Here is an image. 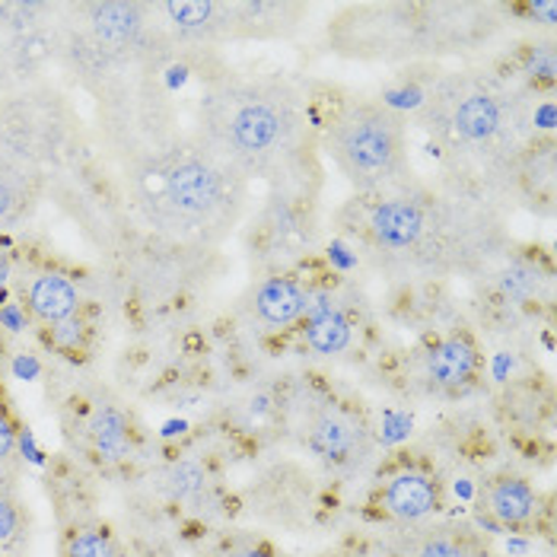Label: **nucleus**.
Returning a JSON list of instances; mask_svg holds the SVG:
<instances>
[{"instance_id": "7", "label": "nucleus", "mask_w": 557, "mask_h": 557, "mask_svg": "<svg viewBox=\"0 0 557 557\" xmlns=\"http://www.w3.org/2000/svg\"><path fill=\"white\" fill-rule=\"evenodd\" d=\"M26 306L36 319H42L48 325H58V322H67L81 312V294L61 274H39L26 290Z\"/></svg>"}, {"instance_id": "13", "label": "nucleus", "mask_w": 557, "mask_h": 557, "mask_svg": "<svg viewBox=\"0 0 557 557\" xmlns=\"http://www.w3.org/2000/svg\"><path fill=\"white\" fill-rule=\"evenodd\" d=\"M92 29L106 42L125 45L140 29V7L137 3H99L92 7Z\"/></svg>"}, {"instance_id": "19", "label": "nucleus", "mask_w": 557, "mask_h": 557, "mask_svg": "<svg viewBox=\"0 0 557 557\" xmlns=\"http://www.w3.org/2000/svg\"><path fill=\"white\" fill-rule=\"evenodd\" d=\"M86 342V329L81 322H74V319H67V322H58V329H54V344L61 347V350H67V354H74V350H81Z\"/></svg>"}, {"instance_id": "20", "label": "nucleus", "mask_w": 557, "mask_h": 557, "mask_svg": "<svg viewBox=\"0 0 557 557\" xmlns=\"http://www.w3.org/2000/svg\"><path fill=\"white\" fill-rule=\"evenodd\" d=\"M16 532H20V510H16L13 500L0 497V545L10 542Z\"/></svg>"}, {"instance_id": "12", "label": "nucleus", "mask_w": 557, "mask_h": 557, "mask_svg": "<svg viewBox=\"0 0 557 557\" xmlns=\"http://www.w3.org/2000/svg\"><path fill=\"white\" fill-rule=\"evenodd\" d=\"M453 125H456V131L462 137H469V140H487V137H494L497 128H500V106L491 96L474 92V96H469L456 109Z\"/></svg>"}, {"instance_id": "5", "label": "nucleus", "mask_w": 557, "mask_h": 557, "mask_svg": "<svg viewBox=\"0 0 557 557\" xmlns=\"http://www.w3.org/2000/svg\"><path fill=\"white\" fill-rule=\"evenodd\" d=\"M166 195L170 201L185 211V214H205L211 211L220 198V178L211 166L198 163V160H188V163H178L166 178Z\"/></svg>"}, {"instance_id": "17", "label": "nucleus", "mask_w": 557, "mask_h": 557, "mask_svg": "<svg viewBox=\"0 0 557 557\" xmlns=\"http://www.w3.org/2000/svg\"><path fill=\"white\" fill-rule=\"evenodd\" d=\"M208 487V474L201 466L195 462H178L170 469V491L175 497L188 500V497H198L201 491Z\"/></svg>"}, {"instance_id": "23", "label": "nucleus", "mask_w": 557, "mask_h": 557, "mask_svg": "<svg viewBox=\"0 0 557 557\" xmlns=\"http://www.w3.org/2000/svg\"><path fill=\"white\" fill-rule=\"evenodd\" d=\"M10 208H13V195H10L7 185H0V216L10 214Z\"/></svg>"}, {"instance_id": "2", "label": "nucleus", "mask_w": 557, "mask_h": 557, "mask_svg": "<svg viewBox=\"0 0 557 557\" xmlns=\"http://www.w3.org/2000/svg\"><path fill=\"white\" fill-rule=\"evenodd\" d=\"M309 446L335 466H350L367 453V430L342 408H325L309 428Z\"/></svg>"}, {"instance_id": "14", "label": "nucleus", "mask_w": 557, "mask_h": 557, "mask_svg": "<svg viewBox=\"0 0 557 557\" xmlns=\"http://www.w3.org/2000/svg\"><path fill=\"white\" fill-rule=\"evenodd\" d=\"M306 344L315 354H342L350 344V322L344 319L338 309H325L322 315H315L306 329Z\"/></svg>"}, {"instance_id": "21", "label": "nucleus", "mask_w": 557, "mask_h": 557, "mask_svg": "<svg viewBox=\"0 0 557 557\" xmlns=\"http://www.w3.org/2000/svg\"><path fill=\"white\" fill-rule=\"evenodd\" d=\"M13 449H16V433L10 428V421L0 414V462H3L7 456H13Z\"/></svg>"}, {"instance_id": "8", "label": "nucleus", "mask_w": 557, "mask_h": 557, "mask_svg": "<svg viewBox=\"0 0 557 557\" xmlns=\"http://www.w3.org/2000/svg\"><path fill=\"white\" fill-rule=\"evenodd\" d=\"M309 306V297L297 281L290 277H271L258 287L256 312L258 319L271 329H287L300 319Z\"/></svg>"}, {"instance_id": "22", "label": "nucleus", "mask_w": 557, "mask_h": 557, "mask_svg": "<svg viewBox=\"0 0 557 557\" xmlns=\"http://www.w3.org/2000/svg\"><path fill=\"white\" fill-rule=\"evenodd\" d=\"M529 10H532V16H542L545 23H555V16H557L555 0H545V3H532Z\"/></svg>"}, {"instance_id": "18", "label": "nucleus", "mask_w": 557, "mask_h": 557, "mask_svg": "<svg viewBox=\"0 0 557 557\" xmlns=\"http://www.w3.org/2000/svg\"><path fill=\"white\" fill-rule=\"evenodd\" d=\"M414 557H469L466 545L459 539L449 535H430L421 542V548L414 552Z\"/></svg>"}, {"instance_id": "4", "label": "nucleus", "mask_w": 557, "mask_h": 557, "mask_svg": "<svg viewBox=\"0 0 557 557\" xmlns=\"http://www.w3.org/2000/svg\"><path fill=\"white\" fill-rule=\"evenodd\" d=\"M430 380L446 392H459L478 376V347L469 335H449L428 354Z\"/></svg>"}, {"instance_id": "10", "label": "nucleus", "mask_w": 557, "mask_h": 557, "mask_svg": "<svg viewBox=\"0 0 557 557\" xmlns=\"http://www.w3.org/2000/svg\"><path fill=\"white\" fill-rule=\"evenodd\" d=\"M89 440H92V449L99 453V459L122 462V459H128L131 446H134L131 421L119 408H99L89 424Z\"/></svg>"}, {"instance_id": "15", "label": "nucleus", "mask_w": 557, "mask_h": 557, "mask_svg": "<svg viewBox=\"0 0 557 557\" xmlns=\"http://www.w3.org/2000/svg\"><path fill=\"white\" fill-rule=\"evenodd\" d=\"M67 557H119V548H115V539L109 529L86 525L81 532H74V539L67 545Z\"/></svg>"}, {"instance_id": "24", "label": "nucleus", "mask_w": 557, "mask_h": 557, "mask_svg": "<svg viewBox=\"0 0 557 557\" xmlns=\"http://www.w3.org/2000/svg\"><path fill=\"white\" fill-rule=\"evenodd\" d=\"M230 557H268L264 552H258V548H236V552H230Z\"/></svg>"}, {"instance_id": "3", "label": "nucleus", "mask_w": 557, "mask_h": 557, "mask_svg": "<svg viewBox=\"0 0 557 557\" xmlns=\"http://www.w3.org/2000/svg\"><path fill=\"white\" fill-rule=\"evenodd\" d=\"M380 504L392 519L414 522V519H424V516L440 510L443 491H440V481L433 474L408 469V472L388 478L383 494H380Z\"/></svg>"}, {"instance_id": "1", "label": "nucleus", "mask_w": 557, "mask_h": 557, "mask_svg": "<svg viewBox=\"0 0 557 557\" xmlns=\"http://www.w3.org/2000/svg\"><path fill=\"white\" fill-rule=\"evenodd\" d=\"M335 153L350 178L376 182L395 170L401 153V128L395 115L376 106L354 109L335 131Z\"/></svg>"}, {"instance_id": "11", "label": "nucleus", "mask_w": 557, "mask_h": 557, "mask_svg": "<svg viewBox=\"0 0 557 557\" xmlns=\"http://www.w3.org/2000/svg\"><path fill=\"white\" fill-rule=\"evenodd\" d=\"M277 134H281L277 112L268 109V106H261V102L239 109L236 119H233V140L243 150H249V153H261V150L274 147Z\"/></svg>"}, {"instance_id": "25", "label": "nucleus", "mask_w": 557, "mask_h": 557, "mask_svg": "<svg viewBox=\"0 0 557 557\" xmlns=\"http://www.w3.org/2000/svg\"><path fill=\"white\" fill-rule=\"evenodd\" d=\"M201 344H205V338H201V335L195 332V335H188V338H185V350H198Z\"/></svg>"}, {"instance_id": "9", "label": "nucleus", "mask_w": 557, "mask_h": 557, "mask_svg": "<svg viewBox=\"0 0 557 557\" xmlns=\"http://www.w3.org/2000/svg\"><path fill=\"white\" fill-rule=\"evenodd\" d=\"M370 230L376 236L380 246L388 249H408L418 243V236L424 233V214L418 205L411 201H386L373 211Z\"/></svg>"}, {"instance_id": "16", "label": "nucleus", "mask_w": 557, "mask_h": 557, "mask_svg": "<svg viewBox=\"0 0 557 557\" xmlns=\"http://www.w3.org/2000/svg\"><path fill=\"white\" fill-rule=\"evenodd\" d=\"M166 13L175 26L182 29H201L205 23H211V16L216 13V3L211 0H170Z\"/></svg>"}, {"instance_id": "6", "label": "nucleus", "mask_w": 557, "mask_h": 557, "mask_svg": "<svg viewBox=\"0 0 557 557\" xmlns=\"http://www.w3.org/2000/svg\"><path fill=\"white\" fill-rule=\"evenodd\" d=\"M484 510L500 525H525L539 513V494L532 491L529 481L500 474L484 487Z\"/></svg>"}]
</instances>
